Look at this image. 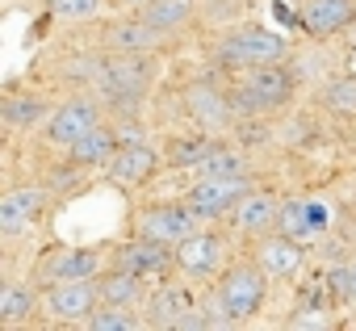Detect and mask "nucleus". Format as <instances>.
Masks as SVG:
<instances>
[{"instance_id":"f257e3e1","label":"nucleus","mask_w":356,"mask_h":331,"mask_svg":"<svg viewBox=\"0 0 356 331\" xmlns=\"http://www.w3.org/2000/svg\"><path fill=\"white\" fill-rule=\"evenodd\" d=\"M289 97H293V76L281 63H268V67H252V76L231 97V105L235 113H268V109H281Z\"/></svg>"},{"instance_id":"f03ea898","label":"nucleus","mask_w":356,"mask_h":331,"mask_svg":"<svg viewBox=\"0 0 356 331\" xmlns=\"http://www.w3.org/2000/svg\"><path fill=\"white\" fill-rule=\"evenodd\" d=\"M222 59L231 67H268L285 59V38L264 26H243L222 42Z\"/></svg>"},{"instance_id":"7ed1b4c3","label":"nucleus","mask_w":356,"mask_h":331,"mask_svg":"<svg viewBox=\"0 0 356 331\" xmlns=\"http://www.w3.org/2000/svg\"><path fill=\"white\" fill-rule=\"evenodd\" d=\"M264 302V273L260 268H231L222 281H218V306H222V318L227 323H243L260 310Z\"/></svg>"},{"instance_id":"20e7f679","label":"nucleus","mask_w":356,"mask_h":331,"mask_svg":"<svg viewBox=\"0 0 356 331\" xmlns=\"http://www.w3.org/2000/svg\"><path fill=\"white\" fill-rule=\"evenodd\" d=\"M147 76H151V67H147L143 59L122 55V59H113V63H105V67L97 72V84H101V92H105L113 105H134V101L147 92Z\"/></svg>"},{"instance_id":"39448f33","label":"nucleus","mask_w":356,"mask_h":331,"mask_svg":"<svg viewBox=\"0 0 356 331\" xmlns=\"http://www.w3.org/2000/svg\"><path fill=\"white\" fill-rule=\"evenodd\" d=\"M243 193H248L243 177H210V181H197L189 189V206L197 210V218H222L239 206Z\"/></svg>"},{"instance_id":"423d86ee","label":"nucleus","mask_w":356,"mask_h":331,"mask_svg":"<svg viewBox=\"0 0 356 331\" xmlns=\"http://www.w3.org/2000/svg\"><path fill=\"white\" fill-rule=\"evenodd\" d=\"M97 285L88 281H55L51 293H47V310L59 318V323H88L92 310H97Z\"/></svg>"},{"instance_id":"0eeeda50","label":"nucleus","mask_w":356,"mask_h":331,"mask_svg":"<svg viewBox=\"0 0 356 331\" xmlns=\"http://www.w3.org/2000/svg\"><path fill=\"white\" fill-rule=\"evenodd\" d=\"M197 231V210L185 202V206H155L143 214V235L147 239H159V243H181L185 235Z\"/></svg>"},{"instance_id":"6e6552de","label":"nucleus","mask_w":356,"mask_h":331,"mask_svg":"<svg viewBox=\"0 0 356 331\" xmlns=\"http://www.w3.org/2000/svg\"><path fill=\"white\" fill-rule=\"evenodd\" d=\"M168 248L172 243H159V239H130V243H118V252H113V268H126V273H134V277H159L163 268H168Z\"/></svg>"},{"instance_id":"1a4fd4ad","label":"nucleus","mask_w":356,"mask_h":331,"mask_svg":"<svg viewBox=\"0 0 356 331\" xmlns=\"http://www.w3.org/2000/svg\"><path fill=\"white\" fill-rule=\"evenodd\" d=\"M176 264H181L189 277H210V273H218V264H222V239L210 235V231L185 235L181 243H176Z\"/></svg>"},{"instance_id":"9d476101","label":"nucleus","mask_w":356,"mask_h":331,"mask_svg":"<svg viewBox=\"0 0 356 331\" xmlns=\"http://www.w3.org/2000/svg\"><path fill=\"white\" fill-rule=\"evenodd\" d=\"M92 126H97V105H92V101H67V105H59V109L47 118V134H51V143H59V147L80 143Z\"/></svg>"},{"instance_id":"9b49d317","label":"nucleus","mask_w":356,"mask_h":331,"mask_svg":"<svg viewBox=\"0 0 356 331\" xmlns=\"http://www.w3.org/2000/svg\"><path fill=\"white\" fill-rule=\"evenodd\" d=\"M185 105H189V113H193V122L197 126H206V130H222L227 122H231V113H235V105L210 84V80H197V84H189V92H185Z\"/></svg>"},{"instance_id":"f8f14e48","label":"nucleus","mask_w":356,"mask_h":331,"mask_svg":"<svg viewBox=\"0 0 356 331\" xmlns=\"http://www.w3.org/2000/svg\"><path fill=\"white\" fill-rule=\"evenodd\" d=\"M42 206H47V193H42V189H34V185L5 193V197H0V231H5V235L26 231L30 223H38Z\"/></svg>"},{"instance_id":"ddd939ff","label":"nucleus","mask_w":356,"mask_h":331,"mask_svg":"<svg viewBox=\"0 0 356 331\" xmlns=\"http://www.w3.org/2000/svg\"><path fill=\"white\" fill-rule=\"evenodd\" d=\"M356 22L352 0H302V26L310 34H339Z\"/></svg>"},{"instance_id":"4468645a","label":"nucleus","mask_w":356,"mask_h":331,"mask_svg":"<svg viewBox=\"0 0 356 331\" xmlns=\"http://www.w3.org/2000/svg\"><path fill=\"white\" fill-rule=\"evenodd\" d=\"M105 168H109V181H118V185H143L155 172V151L143 147V143L118 147V155L105 163Z\"/></svg>"},{"instance_id":"2eb2a0df","label":"nucleus","mask_w":356,"mask_h":331,"mask_svg":"<svg viewBox=\"0 0 356 331\" xmlns=\"http://www.w3.org/2000/svg\"><path fill=\"white\" fill-rule=\"evenodd\" d=\"M260 268L268 277H293L302 268V239H293L285 231L273 235V239H264L260 243Z\"/></svg>"},{"instance_id":"dca6fc26","label":"nucleus","mask_w":356,"mask_h":331,"mask_svg":"<svg viewBox=\"0 0 356 331\" xmlns=\"http://www.w3.org/2000/svg\"><path fill=\"white\" fill-rule=\"evenodd\" d=\"M231 218H235V227L239 231H268L277 218H281V202L273 197V193H243L239 197V206L231 210Z\"/></svg>"},{"instance_id":"f3484780","label":"nucleus","mask_w":356,"mask_h":331,"mask_svg":"<svg viewBox=\"0 0 356 331\" xmlns=\"http://www.w3.org/2000/svg\"><path fill=\"white\" fill-rule=\"evenodd\" d=\"M147 314H151L147 318L151 327H185V318L193 314V302H189V293L181 285H163V289H155Z\"/></svg>"},{"instance_id":"a211bd4d","label":"nucleus","mask_w":356,"mask_h":331,"mask_svg":"<svg viewBox=\"0 0 356 331\" xmlns=\"http://www.w3.org/2000/svg\"><path fill=\"white\" fill-rule=\"evenodd\" d=\"M118 134L105 130V126H92L80 143H72V163H80V168H101V163H109L118 155Z\"/></svg>"},{"instance_id":"6ab92c4d","label":"nucleus","mask_w":356,"mask_h":331,"mask_svg":"<svg viewBox=\"0 0 356 331\" xmlns=\"http://www.w3.org/2000/svg\"><path fill=\"white\" fill-rule=\"evenodd\" d=\"M97 273H101V252H92V248L63 252L51 264V281H92Z\"/></svg>"},{"instance_id":"aec40b11","label":"nucleus","mask_w":356,"mask_h":331,"mask_svg":"<svg viewBox=\"0 0 356 331\" xmlns=\"http://www.w3.org/2000/svg\"><path fill=\"white\" fill-rule=\"evenodd\" d=\"M97 289H101V302H109V306H134L143 298V277H134L126 268H113L109 277H101Z\"/></svg>"},{"instance_id":"412c9836","label":"nucleus","mask_w":356,"mask_h":331,"mask_svg":"<svg viewBox=\"0 0 356 331\" xmlns=\"http://www.w3.org/2000/svg\"><path fill=\"white\" fill-rule=\"evenodd\" d=\"M277 223H281V231H285V235H293V239H302V243H306V239L314 235V227H323V214H318L314 206H302V202H285Z\"/></svg>"},{"instance_id":"4be33fe9","label":"nucleus","mask_w":356,"mask_h":331,"mask_svg":"<svg viewBox=\"0 0 356 331\" xmlns=\"http://www.w3.org/2000/svg\"><path fill=\"white\" fill-rule=\"evenodd\" d=\"M0 113H5V126L26 130V126H38L47 118V101H38V97H5Z\"/></svg>"},{"instance_id":"5701e85b","label":"nucleus","mask_w":356,"mask_h":331,"mask_svg":"<svg viewBox=\"0 0 356 331\" xmlns=\"http://www.w3.org/2000/svg\"><path fill=\"white\" fill-rule=\"evenodd\" d=\"M193 172H197V181H210V177H243V155L231 151V147H214Z\"/></svg>"},{"instance_id":"b1692460","label":"nucleus","mask_w":356,"mask_h":331,"mask_svg":"<svg viewBox=\"0 0 356 331\" xmlns=\"http://www.w3.org/2000/svg\"><path fill=\"white\" fill-rule=\"evenodd\" d=\"M155 38H159V30H155V26H147L143 17H138V22H126V26H118V30H113V47H118L122 55H138V51H147Z\"/></svg>"},{"instance_id":"393cba45","label":"nucleus","mask_w":356,"mask_h":331,"mask_svg":"<svg viewBox=\"0 0 356 331\" xmlns=\"http://www.w3.org/2000/svg\"><path fill=\"white\" fill-rule=\"evenodd\" d=\"M185 17H189V0H155V5L143 9V22L155 26L159 34H163V30H176Z\"/></svg>"},{"instance_id":"a878e982","label":"nucleus","mask_w":356,"mask_h":331,"mask_svg":"<svg viewBox=\"0 0 356 331\" xmlns=\"http://www.w3.org/2000/svg\"><path fill=\"white\" fill-rule=\"evenodd\" d=\"M34 310V293L26 285H5L0 293V323H22Z\"/></svg>"},{"instance_id":"bb28decb","label":"nucleus","mask_w":356,"mask_h":331,"mask_svg":"<svg viewBox=\"0 0 356 331\" xmlns=\"http://www.w3.org/2000/svg\"><path fill=\"white\" fill-rule=\"evenodd\" d=\"M88 327H92V331H138L143 323H138L134 314H126V306H109V302H105V310H92Z\"/></svg>"},{"instance_id":"cd10ccee","label":"nucleus","mask_w":356,"mask_h":331,"mask_svg":"<svg viewBox=\"0 0 356 331\" xmlns=\"http://www.w3.org/2000/svg\"><path fill=\"white\" fill-rule=\"evenodd\" d=\"M210 151H214V143H210V138H185V143H172L168 159L176 163V168H197V163H202Z\"/></svg>"},{"instance_id":"c85d7f7f","label":"nucleus","mask_w":356,"mask_h":331,"mask_svg":"<svg viewBox=\"0 0 356 331\" xmlns=\"http://www.w3.org/2000/svg\"><path fill=\"white\" fill-rule=\"evenodd\" d=\"M51 13L59 22H92L101 17V0H51Z\"/></svg>"},{"instance_id":"c756f323","label":"nucleus","mask_w":356,"mask_h":331,"mask_svg":"<svg viewBox=\"0 0 356 331\" xmlns=\"http://www.w3.org/2000/svg\"><path fill=\"white\" fill-rule=\"evenodd\" d=\"M327 105L335 109V113H356V80L348 76V80H335L331 88H327Z\"/></svg>"},{"instance_id":"7c9ffc66","label":"nucleus","mask_w":356,"mask_h":331,"mask_svg":"<svg viewBox=\"0 0 356 331\" xmlns=\"http://www.w3.org/2000/svg\"><path fill=\"white\" fill-rule=\"evenodd\" d=\"M327 289H331L335 298H352V268H348V264H343V268H331Z\"/></svg>"},{"instance_id":"2f4dec72","label":"nucleus","mask_w":356,"mask_h":331,"mask_svg":"<svg viewBox=\"0 0 356 331\" xmlns=\"http://www.w3.org/2000/svg\"><path fill=\"white\" fill-rule=\"evenodd\" d=\"M352 298H356V264H352Z\"/></svg>"}]
</instances>
